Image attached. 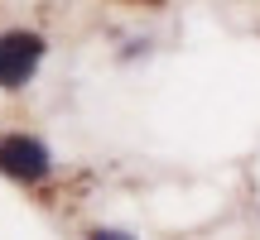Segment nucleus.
I'll list each match as a JSON object with an SVG mask.
<instances>
[{
  "label": "nucleus",
  "mask_w": 260,
  "mask_h": 240,
  "mask_svg": "<svg viewBox=\"0 0 260 240\" xmlns=\"http://www.w3.org/2000/svg\"><path fill=\"white\" fill-rule=\"evenodd\" d=\"M48 168H53V158H48V149L39 139H29V135L0 139V173L5 178H15V183H44Z\"/></svg>",
  "instance_id": "obj_2"
},
{
  "label": "nucleus",
  "mask_w": 260,
  "mask_h": 240,
  "mask_svg": "<svg viewBox=\"0 0 260 240\" xmlns=\"http://www.w3.org/2000/svg\"><path fill=\"white\" fill-rule=\"evenodd\" d=\"M92 240H130V235H121V231H92Z\"/></svg>",
  "instance_id": "obj_3"
},
{
  "label": "nucleus",
  "mask_w": 260,
  "mask_h": 240,
  "mask_svg": "<svg viewBox=\"0 0 260 240\" xmlns=\"http://www.w3.org/2000/svg\"><path fill=\"white\" fill-rule=\"evenodd\" d=\"M39 58H44V38L29 29H10L0 34V87H24L34 77Z\"/></svg>",
  "instance_id": "obj_1"
}]
</instances>
